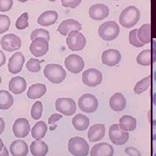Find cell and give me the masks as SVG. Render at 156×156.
I'll list each match as a JSON object with an SVG mask.
<instances>
[{
  "instance_id": "obj_1",
  "label": "cell",
  "mask_w": 156,
  "mask_h": 156,
  "mask_svg": "<svg viewBox=\"0 0 156 156\" xmlns=\"http://www.w3.org/2000/svg\"><path fill=\"white\" fill-rule=\"evenodd\" d=\"M140 13L135 6H128L124 9L119 17L120 23L125 28H131L134 26L140 19Z\"/></svg>"
},
{
  "instance_id": "obj_2",
  "label": "cell",
  "mask_w": 156,
  "mask_h": 156,
  "mask_svg": "<svg viewBox=\"0 0 156 156\" xmlns=\"http://www.w3.org/2000/svg\"><path fill=\"white\" fill-rule=\"evenodd\" d=\"M44 76L52 83H60L66 78V71L59 64H47L44 70Z\"/></svg>"
},
{
  "instance_id": "obj_3",
  "label": "cell",
  "mask_w": 156,
  "mask_h": 156,
  "mask_svg": "<svg viewBox=\"0 0 156 156\" xmlns=\"http://www.w3.org/2000/svg\"><path fill=\"white\" fill-rule=\"evenodd\" d=\"M68 149L74 156H87L89 154V146L83 138L76 136L69 139Z\"/></svg>"
},
{
  "instance_id": "obj_4",
  "label": "cell",
  "mask_w": 156,
  "mask_h": 156,
  "mask_svg": "<svg viewBox=\"0 0 156 156\" xmlns=\"http://www.w3.org/2000/svg\"><path fill=\"white\" fill-rule=\"evenodd\" d=\"M120 32V27L115 21H108L101 24L98 34L105 41H113L116 38Z\"/></svg>"
},
{
  "instance_id": "obj_5",
  "label": "cell",
  "mask_w": 156,
  "mask_h": 156,
  "mask_svg": "<svg viewBox=\"0 0 156 156\" xmlns=\"http://www.w3.org/2000/svg\"><path fill=\"white\" fill-rule=\"evenodd\" d=\"M66 42L69 49L73 51H80L86 45L85 37L78 30H73L69 32L68 35Z\"/></svg>"
},
{
  "instance_id": "obj_6",
  "label": "cell",
  "mask_w": 156,
  "mask_h": 156,
  "mask_svg": "<svg viewBox=\"0 0 156 156\" xmlns=\"http://www.w3.org/2000/svg\"><path fill=\"white\" fill-rule=\"evenodd\" d=\"M80 109L85 113H94L98 107V100L92 94H84L78 100Z\"/></svg>"
},
{
  "instance_id": "obj_7",
  "label": "cell",
  "mask_w": 156,
  "mask_h": 156,
  "mask_svg": "<svg viewBox=\"0 0 156 156\" xmlns=\"http://www.w3.org/2000/svg\"><path fill=\"white\" fill-rule=\"evenodd\" d=\"M109 139L115 145H123L128 140L129 134L128 132L120 128L119 124H114L109 128Z\"/></svg>"
},
{
  "instance_id": "obj_8",
  "label": "cell",
  "mask_w": 156,
  "mask_h": 156,
  "mask_svg": "<svg viewBox=\"0 0 156 156\" xmlns=\"http://www.w3.org/2000/svg\"><path fill=\"white\" fill-rule=\"evenodd\" d=\"M56 109L64 115H72L76 113V104L71 98H59L56 101Z\"/></svg>"
},
{
  "instance_id": "obj_9",
  "label": "cell",
  "mask_w": 156,
  "mask_h": 156,
  "mask_svg": "<svg viewBox=\"0 0 156 156\" xmlns=\"http://www.w3.org/2000/svg\"><path fill=\"white\" fill-rule=\"evenodd\" d=\"M49 50V41L44 37H37L30 45V53L36 57L44 56Z\"/></svg>"
},
{
  "instance_id": "obj_10",
  "label": "cell",
  "mask_w": 156,
  "mask_h": 156,
  "mask_svg": "<svg viewBox=\"0 0 156 156\" xmlns=\"http://www.w3.org/2000/svg\"><path fill=\"white\" fill-rule=\"evenodd\" d=\"M152 50H145L141 51L137 56L136 61L140 65L149 66L156 62V41H152Z\"/></svg>"
},
{
  "instance_id": "obj_11",
  "label": "cell",
  "mask_w": 156,
  "mask_h": 156,
  "mask_svg": "<svg viewBox=\"0 0 156 156\" xmlns=\"http://www.w3.org/2000/svg\"><path fill=\"white\" fill-rule=\"evenodd\" d=\"M0 44L3 50L11 52L20 49L21 39L15 34H7L1 38Z\"/></svg>"
},
{
  "instance_id": "obj_12",
  "label": "cell",
  "mask_w": 156,
  "mask_h": 156,
  "mask_svg": "<svg viewBox=\"0 0 156 156\" xmlns=\"http://www.w3.org/2000/svg\"><path fill=\"white\" fill-rule=\"evenodd\" d=\"M83 82L89 87H95L102 82V75L96 69H88L83 73Z\"/></svg>"
},
{
  "instance_id": "obj_13",
  "label": "cell",
  "mask_w": 156,
  "mask_h": 156,
  "mask_svg": "<svg viewBox=\"0 0 156 156\" xmlns=\"http://www.w3.org/2000/svg\"><path fill=\"white\" fill-rule=\"evenodd\" d=\"M64 64L68 70L73 74L80 73L84 68L83 59L78 55H69L66 57Z\"/></svg>"
},
{
  "instance_id": "obj_14",
  "label": "cell",
  "mask_w": 156,
  "mask_h": 156,
  "mask_svg": "<svg viewBox=\"0 0 156 156\" xmlns=\"http://www.w3.org/2000/svg\"><path fill=\"white\" fill-rule=\"evenodd\" d=\"M30 126L28 120L25 118H18L15 121L12 127V131L14 135L17 138H24L30 133Z\"/></svg>"
},
{
  "instance_id": "obj_15",
  "label": "cell",
  "mask_w": 156,
  "mask_h": 156,
  "mask_svg": "<svg viewBox=\"0 0 156 156\" xmlns=\"http://www.w3.org/2000/svg\"><path fill=\"white\" fill-rule=\"evenodd\" d=\"M25 57L23 56L22 52H16L11 56L9 63H8V69L11 74H17L22 70L23 65L24 64Z\"/></svg>"
},
{
  "instance_id": "obj_16",
  "label": "cell",
  "mask_w": 156,
  "mask_h": 156,
  "mask_svg": "<svg viewBox=\"0 0 156 156\" xmlns=\"http://www.w3.org/2000/svg\"><path fill=\"white\" fill-rule=\"evenodd\" d=\"M108 13H109L108 7L103 4H95L89 8V17L96 21L106 18L108 16Z\"/></svg>"
},
{
  "instance_id": "obj_17",
  "label": "cell",
  "mask_w": 156,
  "mask_h": 156,
  "mask_svg": "<svg viewBox=\"0 0 156 156\" xmlns=\"http://www.w3.org/2000/svg\"><path fill=\"white\" fill-rule=\"evenodd\" d=\"M121 58H122L121 53L117 50H114V49L105 50L101 55V61L103 64L110 67L117 65L121 61Z\"/></svg>"
},
{
  "instance_id": "obj_18",
  "label": "cell",
  "mask_w": 156,
  "mask_h": 156,
  "mask_svg": "<svg viewBox=\"0 0 156 156\" xmlns=\"http://www.w3.org/2000/svg\"><path fill=\"white\" fill-rule=\"evenodd\" d=\"M81 30H82V25L78 21L75 19H66L60 23L57 29V31L62 36H67L73 30L79 31Z\"/></svg>"
},
{
  "instance_id": "obj_19",
  "label": "cell",
  "mask_w": 156,
  "mask_h": 156,
  "mask_svg": "<svg viewBox=\"0 0 156 156\" xmlns=\"http://www.w3.org/2000/svg\"><path fill=\"white\" fill-rule=\"evenodd\" d=\"M114 148L106 142L98 143L95 145L90 151V156H113Z\"/></svg>"
},
{
  "instance_id": "obj_20",
  "label": "cell",
  "mask_w": 156,
  "mask_h": 156,
  "mask_svg": "<svg viewBox=\"0 0 156 156\" xmlns=\"http://www.w3.org/2000/svg\"><path fill=\"white\" fill-rule=\"evenodd\" d=\"M26 81L22 76H15L11 78L9 83V89L11 93L15 95H19L24 92L26 89Z\"/></svg>"
},
{
  "instance_id": "obj_21",
  "label": "cell",
  "mask_w": 156,
  "mask_h": 156,
  "mask_svg": "<svg viewBox=\"0 0 156 156\" xmlns=\"http://www.w3.org/2000/svg\"><path fill=\"white\" fill-rule=\"evenodd\" d=\"M105 135V126L103 124H94L88 132V138L90 142L99 141Z\"/></svg>"
},
{
  "instance_id": "obj_22",
  "label": "cell",
  "mask_w": 156,
  "mask_h": 156,
  "mask_svg": "<svg viewBox=\"0 0 156 156\" xmlns=\"http://www.w3.org/2000/svg\"><path fill=\"white\" fill-rule=\"evenodd\" d=\"M28 145L24 140H14L10 146V151L13 156H26L28 154Z\"/></svg>"
},
{
  "instance_id": "obj_23",
  "label": "cell",
  "mask_w": 156,
  "mask_h": 156,
  "mask_svg": "<svg viewBox=\"0 0 156 156\" xmlns=\"http://www.w3.org/2000/svg\"><path fill=\"white\" fill-rule=\"evenodd\" d=\"M58 18V14L55 11H46L37 18V23L42 26H50L54 24Z\"/></svg>"
},
{
  "instance_id": "obj_24",
  "label": "cell",
  "mask_w": 156,
  "mask_h": 156,
  "mask_svg": "<svg viewBox=\"0 0 156 156\" xmlns=\"http://www.w3.org/2000/svg\"><path fill=\"white\" fill-rule=\"evenodd\" d=\"M127 104L126 99L122 93H115L109 99V106L114 111H122Z\"/></svg>"
},
{
  "instance_id": "obj_25",
  "label": "cell",
  "mask_w": 156,
  "mask_h": 156,
  "mask_svg": "<svg viewBox=\"0 0 156 156\" xmlns=\"http://www.w3.org/2000/svg\"><path fill=\"white\" fill-rule=\"evenodd\" d=\"M49 151L48 145L44 141L37 140H34L30 145V152L33 156H45Z\"/></svg>"
},
{
  "instance_id": "obj_26",
  "label": "cell",
  "mask_w": 156,
  "mask_h": 156,
  "mask_svg": "<svg viewBox=\"0 0 156 156\" xmlns=\"http://www.w3.org/2000/svg\"><path fill=\"white\" fill-rule=\"evenodd\" d=\"M47 91L46 86L43 83H36L31 85L28 89L27 96L30 99H37L45 95Z\"/></svg>"
},
{
  "instance_id": "obj_27",
  "label": "cell",
  "mask_w": 156,
  "mask_h": 156,
  "mask_svg": "<svg viewBox=\"0 0 156 156\" xmlns=\"http://www.w3.org/2000/svg\"><path fill=\"white\" fill-rule=\"evenodd\" d=\"M72 125L76 130L84 131L89 126V119L84 115L78 114V115L73 117Z\"/></svg>"
},
{
  "instance_id": "obj_28",
  "label": "cell",
  "mask_w": 156,
  "mask_h": 156,
  "mask_svg": "<svg viewBox=\"0 0 156 156\" xmlns=\"http://www.w3.org/2000/svg\"><path fill=\"white\" fill-rule=\"evenodd\" d=\"M137 37L140 41L145 45L151 42V25L150 23H146L138 29Z\"/></svg>"
},
{
  "instance_id": "obj_29",
  "label": "cell",
  "mask_w": 156,
  "mask_h": 156,
  "mask_svg": "<svg viewBox=\"0 0 156 156\" xmlns=\"http://www.w3.org/2000/svg\"><path fill=\"white\" fill-rule=\"evenodd\" d=\"M120 128L122 130L128 131H134L136 128V120L135 118L131 115H123L120 120Z\"/></svg>"
},
{
  "instance_id": "obj_30",
  "label": "cell",
  "mask_w": 156,
  "mask_h": 156,
  "mask_svg": "<svg viewBox=\"0 0 156 156\" xmlns=\"http://www.w3.org/2000/svg\"><path fill=\"white\" fill-rule=\"evenodd\" d=\"M47 132V125L44 122L40 121L37 122L31 129V136L35 140L43 139Z\"/></svg>"
},
{
  "instance_id": "obj_31",
  "label": "cell",
  "mask_w": 156,
  "mask_h": 156,
  "mask_svg": "<svg viewBox=\"0 0 156 156\" xmlns=\"http://www.w3.org/2000/svg\"><path fill=\"white\" fill-rule=\"evenodd\" d=\"M13 104V97L10 92L6 90H0V109H9Z\"/></svg>"
},
{
  "instance_id": "obj_32",
  "label": "cell",
  "mask_w": 156,
  "mask_h": 156,
  "mask_svg": "<svg viewBox=\"0 0 156 156\" xmlns=\"http://www.w3.org/2000/svg\"><path fill=\"white\" fill-rule=\"evenodd\" d=\"M151 86V76H147L144 79L139 81L135 87H134V91L135 94H142L143 92H145L146 90L150 88Z\"/></svg>"
},
{
  "instance_id": "obj_33",
  "label": "cell",
  "mask_w": 156,
  "mask_h": 156,
  "mask_svg": "<svg viewBox=\"0 0 156 156\" xmlns=\"http://www.w3.org/2000/svg\"><path fill=\"white\" fill-rule=\"evenodd\" d=\"M42 113H43V104L41 101H36L33 104V106L31 108V111L30 115L31 117L34 120H39L42 116Z\"/></svg>"
},
{
  "instance_id": "obj_34",
  "label": "cell",
  "mask_w": 156,
  "mask_h": 156,
  "mask_svg": "<svg viewBox=\"0 0 156 156\" xmlns=\"http://www.w3.org/2000/svg\"><path fill=\"white\" fill-rule=\"evenodd\" d=\"M41 62L37 58H31L26 62V68L30 72L37 73L41 69Z\"/></svg>"
},
{
  "instance_id": "obj_35",
  "label": "cell",
  "mask_w": 156,
  "mask_h": 156,
  "mask_svg": "<svg viewBox=\"0 0 156 156\" xmlns=\"http://www.w3.org/2000/svg\"><path fill=\"white\" fill-rule=\"evenodd\" d=\"M137 32H138V29H135V30H133L129 32V44H132L134 47H137V48H140V47H142L143 46V44L138 39V37H137Z\"/></svg>"
},
{
  "instance_id": "obj_36",
  "label": "cell",
  "mask_w": 156,
  "mask_h": 156,
  "mask_svg": "<svg viewBox=\"0 0 156 156\" xmlns=\"http://www.w3.org/2000/svg\"><path fill=\"white\" fill-rule=\"evenodd\" d=\"M28 18L29 16L27 12L23 13L22 15L17 18V22H16V27L17 30H23L28 27Z\"/></svg>"
},
{
  "instance_id": "obj_37",
  "label": "cell",
  "mask_w": 156,
  "mask_h": 156,
  "mask_svg": "<svg viewBox=\"0 0 156 156\" xmlns=\"http://www.w3.org/2000/svg\"><path fill=\"white\" fill-rule=\"evenodd\" d=\"M11 25V20L8 16L0 14V34L6 32Z\"/></svg>"
},
{
  "instance_id": "obj_38",
  "label": "cell",
  "mask_w": 156,
  "mask_h": 156,
  "mask_svg": "<svg viewBox=\"0 0 156 156\" xmlns=\"http://www.w3.org/2000/svg\"><path fill=\"white\" fill-rule=\"evenodd\" d=\"M37 37H44L49 41L50 40V33L48 30H44V29H37L30 35V39L34 40Z\"/></svg>"
},
{
  "instance_id": "obj_39",
  "label": "cell",
  "mask_w": 156,
  "mask_h": 156,
  "mask_svg": "<svg viewBox=\"0 0 156 156\" xmlns=\"http://www.w3.org/2000/svg\"><path fill=\"white\" fill-rule=\"evenodd\" d=\"M62 118V115H60V114H53L52 115H50V118H49V124L51 125V127H50L51 130H55L56 129V122H58L59 120H61Z\"/></svg>"
},
{
  "instance_id": "obj_40",
  "label": "cell",
  "mask_w": 156,
  "mask_h": 156,
  "mask_svg": "<svg viewBox=\"0 0 156 156\" xmlns=\"http://www.w3.org/2000/svg\"><path fill=\"white\" fill-rule=\"evenodd\" d=\"M61 1L62 6L67 8H72V9L77 7L82 2V0H61Z\"/></svg>"
},
{
  "instance_id": "obj_41",
  "label": "cell",
  "mask_w": 156,
  "mask_h": 156,
  "mask_svg": "<svg viewBox=\"0 0 156 156\" xmlns=\"http://www.w3.org/2000/svg\"><path fill=\"white\" fill-rule=\"evenodd\" d=\"M13 5V0H0V11H8Z\"/></svg>"
},
{
  "instance_id": "obj_42",
  "label": "cell",
  "mask_w": 156,
  "mask_h": 156,
  "mask_svg": "<svg viewBox=\"0 0 156 156\" xmlns=\"http://www.w3.org/2000/svg\"><path fill=\"white\" fill-rule=\"evenodd\" d=\"M125 152L128 154V155L130 156H140V153L139 150H137L136 148H134V147H127L126 149H125Z\"/></svg>"
},
{
  "instance_id": "obj_43",
  "label": "cell",
  "mask_w": 156,
  "mask_h": 156,
  "mask_svg": "<svg viewBox=\"0 0 156 156\" xmlns=\"http://www.w3.org/2000/svg\"><path fill=\"white\" fill-rule=\"evenodd\" d=\"M152 139L156 140V120L152 122Z\"/></svg>"
},
{
  "instance_id": "obj_44",
  "label": "cell",
  "mask_w": 156,
  "mask_h": 156,
  "mask_svg": "<svg viewBox=\"0 0 156 156\" xmlns=\"http://www.w3.org/2000/svg\"><path fill=\"white\" fill-rule=\"evenodd\" d=\"M5 61L6 58L5 56V54H4V52H3L2 50H0V67L3 66V65L5 63Z\"/></svg>"
},
{
  "instance_id": "obj_45",
  "label": "cell",
  "mask_w": 156,
  "mask_h": 156,
  "mask_svg": "<svg viewBox=\"0 0 156 156\" xmlns=\"http://www.w3.org/2000/svg\"><path fill=\"white\" fill-rule=\"evenodd\" d=\"M5 128V121L2 117H0V134H2L4 132Z\"/></svg>"
},
{
  "instance_id": "obj_46",
  "label": "cell",
  "mask_w": 156,
  "mask_h": 156,
  "mask_svg": "<svg viewBox=\"0 0 156 156\" xmlns=\"http://www.w3.org/2000/svg\"><path fill=\"white\" fill-rule=\"evenodd\" d=\"M0 156H9V152L5 147V146H4L3 149L0 152Z\"/></svg>"
},
{
  "instance_id": "obj_47",
  "label": "cell",
  "mask_w": 156,
  "mask_h": 156,
  "mask_svg": "<svg viewBox=\"0 0 156 156\" xmlns=\"http://www.w3.org/2000/svg\"><path fill=\"white\" fill-rule=\"evenodd\" d=\"M153 103L156 106V92L153 95Z\"/></svg>"
},
{
  "instance_id": "obj_48",
  "label": "cell",
  "mask_w": 156,
  "mask_h": 156,
  "mask_svg": "<svg viewBox=\"0 0 156 156\" xmlns=\"http://www.w3.org/2000/svg\"><path fill=\"white\" fill-rule=\"evenodd\" d=\"M4 143H3V140L0 139V152L2 151V149H3V147H4Z\"/></svg>"
},
{
  "instance_id": "obj_49",
  "label": "cell",
  "mask_w": 156,
  "mask_h": 156,
  "mask_svg": "<svg viewBox=\"0 0 156 156\" xmlns=\"http://www.w3.org/2000/svg\"><path fill=\"white\" fill-rule=\"evenodd\" d=\"M154 81H155V83H156V70L154 73Z\"/></svg>"
},
{
  "instance_id": "obj_50",
  "label": "cell",
  "mask_w": 156,
  "mask_h": 156,
  "mask_svg": "<svg viewBox=\"0 0 156 156\" xmlns=\"http://www.w3.org/2000/svg\"><path fill=\"white\" fill-rule=\"evenodd\" d=\"M19 2H22V3H25V2H27L28 0H18Z\"/></svg>"
},
{
  "instance_id": "obj_51",
  "label": "cell",
  "mask_w": 156,
  "mask_h": 156,
  "mask_svg": "<svg viewBox=\"0 0 156 156\" xmlns=\"http://www.w3.org/2000/svg\"><path fill=\"white\" fill-rule=\"evenodd\" d=\"M49 1H50V2H55L56 0H49Z\"/></svg>"
},
{
  "instance_id": "obj_52",
  "label": "cell",
  "mask_w": 156,
  "mask_h": 156,
  "mask_svg": "<svg viewBox=\"0 0 156 156\" xmlns=\"http://www.w3.org/2000/svg\"><path fill=\"white\" fill-rule=\"evenodd\" d=\"M1 82H2V78H1V76H0V83H1Z\"/></svg>"
},
{
  "instance_id": "obj_53",
  "label": "cell",
  "mask_w": 156,
  "mask_h": 156,
  "mask_svg": "<svg viewBox=\"0 0 156 156\" xmlns=\"http://www.w3.org/2000/svg\"><path fill=\"white\" fill-rule=\"evenodd\" d=\"M154 156H156V153H155V154H154Z\"/></svg>"
}]
</instances>
